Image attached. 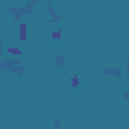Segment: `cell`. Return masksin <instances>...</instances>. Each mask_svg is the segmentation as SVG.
<instances>
[{
	"mask_svg": "<svg viewBox=\"0 0 129 129\" xmlns=\"http://www.w3.org/2000/svg\"><path fill=\"white\" fill-rule=\"evenodd\" d=\"M71 87H75V89L79 87V77H77V75H73V77H71Z\"/></svg>",
	"mask_w": 129,
	"mask_h": 129,
	"instance_id": "3",
	"label": "cell"
},
{
	"mask_svg": "<svg viewBox=\"0 0 129 129\" xmlns=\"http://www.w3.org/2000/svg\"><path fill=\"white\" fill-rule=\"evenodd\" d=\"M60 36H62V30H54V32H52V38H54V40H58Z\"/></svg>",
	"mask_w": 129,
	"mask_h": 129,
	"instance_id": "4",
	"label": "cell"
},
{
	"mask_svg": "<svg viewBox=\"0 0 129 129\" xmlns=\"http://www.w3.org/2000/svg\"><path fill=\"white\" fill-rule=\"evenodd\" d=\"M8 52H10L12 56H20V54H22V50H20V48H16V46H14V48H8Z\"/></svg>",
	"mask_w": 129,
	"mask_h": 129,
	"instance_id": "2",
	"label": "cell"
},
{
	"mask_svg": "<svg viewBox=\"0 0 129 129\" xmlns=\"http://www.w3.org/2000/svg\"><path fill=\"white\" fill-rule=\"evenodd\" d=\"M26 32H28V24H26V22H22V24H20V34H18L22 42H24V40L28 38V34H26Z\"/></svg>",
	"mask_w": 129,
	"mask_h": 129,
	"instance_id": "1",
	"label": "cell"
},
{
	"mask_svg": "<svg viewBox=\"0 0 129 129\" xmlns=\"http://www.w3.org/2000/svg\"><path fill=\"white\" fill-rule=\"evenodd\" d=\"M127 73H129V62H127Z\"/></svg>",
	"mask_w": 129,
	"mask_h": 129,
	"instance_id": "5",
	"label": "cell"
}]
</instances>
